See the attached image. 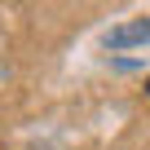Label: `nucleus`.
<instances>
[{"mask_svg":"<svg viewBox=\"0 0 150 150\" xmlns=\"http://www.w3.org/2000/svg\"><path fill=\"white\" fill-rule=\"evenodd\" d=\"M97 44H102L106 53H119V49H146V44H150V13H137V18H124V22L106 27Z\"/></svg>","mask_w":150,"mask_h":150,"instance_id":"nucleus-1","label":"nucleus"},{"mask_svg":"<svg viewBox=\"0 0 150 150\" xmlns=\"http://www.w3.org/2000/svg\"><path fill=\"white\" fill-rule=\"evenodd\" d=\"M110 66H115V71H141L146 62H141V57H110Z\"/></svg>","mask_w":150,"mask_h":150,"instance_id":"nucleus-2","label":"nucleus"}]
</instances>
